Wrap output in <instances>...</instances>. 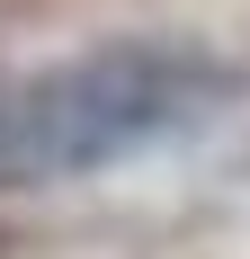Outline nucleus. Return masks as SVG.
<instances>
[{"instance_id": "1", "label": "nucleus", "mask_w": 250, "mask_h": 259, "mask_svg": "<svg viewBox=\"0 0 250 259\" xmlns=\"http://www.w3.org/2000/svg\"><path fill=\"white\" fill-rule=\"evenodd\" d=\"M215 99H224V72L205 54H179V45H90L72 63L9 72V116H18L27 188L90 179L107 161L179 134Z\"/></svg>"}]
</instances>
